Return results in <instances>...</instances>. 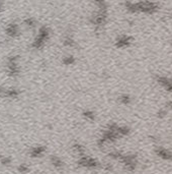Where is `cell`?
<instances>
[{
	"mask_svg": "<svg viewBox=\"0 0 172 174\" xmlns=\"http://www.w3.org/2000/svg\"><path fill=\"white\" fill-rule=\"evenodd\" d=\"M136 8H137V13L138 11H141V13H153L158 10L159 5L157 3L147 2V1L136 2Z\"/></svg>",
	"mask_w": 172,
	"mask_h": 174,
	"instance_id": "obj_1",
	"label": "cell"
},
{
	"mask_svg": "<svg viewBox=\"0 0 172 174\" xmlns=\"http://www.w3.org/2000/svg\"><path fill=\"white\" fill-rule=\"evenodd\" d=\"M78 165L81 166V167H84V168L94 169V168H97L98 166H99V162L95 159H93V158H91V157L84 155V156H81L79 158Z\"/></svg>",
	"mask_w": 172,
	"mask_h": 174,
	"instance_id": "obj_2",
	"label": "cell"
},
{
	"mask_svg": "<svg viewBox=\"0 0 172 174\" xmlns=\"http://www.w3.org/2000/svg\"><path fill=\"white\" fill-rule=\"evenodd\" d=\"M17 56H11L8 58V63H7V70L8 74L11 76H17L19 74V66L17 65Z\"/></svg>",
	"mask_w": 172,
	"mask_h": 174,
	"instance_id": "obj_3",
	"label": "cell"
},
{
	"mask_svg": "<svg viewBox=\"0 0 172 174\" xmlns=\"http://www.w3.org/2000/svg\"><path fill=\"white\" fill-rule=\"evenodd\" d=\"M155 153L158 157H160L163 160L171 161L172 160V152H170L169 150H167L165 148L162 147H157L155 149Z\"/></svg>",
	"mask_w": 172,
	"mask_h": 174,
	"instance_id": "obj_4",
	"label": "cell"
},
{
	"mask_svg": "<svg viewBox=\"0 0 172 174\" xmlns=\"http://www.w3.org/2000/svg\"><path fill=\"white\" fill-rule=\"evenodd\" d=\"M132 38L130 37V36H121V37H118V39L117 40L116 42V46L117 48H125V47H128L131 42H132Z\"/></svg>",
	"mask_w": 172,
	"mask_h": 174,
	"instance_id": "obj_5",
	"label": "cell"
},
{
	"mask_svg": "<svg viewBox=\"0 0 172 174\" xmlns=\"http://www.w3.org/2000/svg\"><path fill=\"white\" fill-rule=\"evenodd\" d=\"M157 82L160 84L163 88H165L167 91L172 92V79L166 78V76H158Z\"/></svg>",
	"mask_w": 172,
	"mask_h": 174,
	"instance_id": "obj_6",
	"label": "cell"
},
{
	"mask_svg": "<svg viewBox=\"0 0 172 174\" xmlns=\"http://www.w3.org/2000/svg\"><path fill=\"white\" fill-rule=\"evenodd\" d=\"M46 147L44 146H36V147H34L30 152V155L32 158H38V157H42L45 152H46Z\"/></svg>",
	"mask_w": 172,
	"mask_h": 174,
	"instance_id": "obj_7",
	"label": "cell"
},
{
	"mask_svg": "<svg viewBox=\"0 0 172 174\" xmlns=\"http://www.w3.org/2000/svg\"><path fill=\"white\" fill-rule=\"evenodd\" d=\"M18 33H19V29L16 23H10V25L7 26L6 34L8 36H10V37H16V36L18 35Z\"/></svg>",
	"mask_w": 172,
	"mask_h": 174,
	"instance_id": "obj_8",
	"label": "cell"
},
{
	"mask_svg": "<svg viewBox=\"0 0 172 174\" xmlns=\"http://www.w3.org/2000/svg\"><path fill=\"white\" fill-rule=\"evenodd\" d=\"M51 163L57 169L63 168V165H64L62 159H61V158H59V157H57V156H51Z\"/></svg>",
	"mask_w": 172,
	"mask_h": 174,
	"instance_id": "obj_9",
	"label": "cell"
},
{
	"mask_svg": "<svg viewBox=\"0 0 172 174\" xmlns=\"http://www.w3.org/2000/svg\"><path fill=\"white\" fill-rule=\"evenodd\" d=\"M38 36L42 39H44L45 41H47V40L49 39V37H50V31H49V29L47 27H42L39 31Z\"/></svg>",
	"mask_w": 172,
	"mask_h": 174,
	"instance_id": "obj_10",
	"label": "cell"
},
{
	"mask_svg": "<svg viewBox=\"0 0 172 174\" xmlns=\"http://www.w3.org/2000/svg\"><path fill=\"white\" fill-rule=\"evenodd\" d=\"M46 42L47 41H45L44 39H42V38L38 36V37L35 39V41L32 42L31 46L34 47V48H36V49H40V48H42L45 45V43H46Z\"/></svg>",
	"mask_w": 172,
	"mask_h": 174,
	"instance_id": "obj_11",
	"label": "cell"
},
{
	"mask_svg": "<svg viewBox=\"0 0 172 174\" xmlns=\"http://www.w3.org/2000/svg\"><path fill=\"white\" fill-rule=\"evenodd\" d=\"M19 96V91H17L16 89H6V98H17Z\"/></svg>",
	"mask_w": 172,
	"mask_h": 174,
	"instance_id": "obj_12",
	"label": "cell"
},
{
	"mask_svg": "<svg viewBox=\"0 0 172 174\" xmlns=\"http://www.w3.org/2000/svg\"><path fill=\"white\" fill-rule=\"evenodd\" d=\"M117 131L118 136H127V135H129L130 128L127 127V126H118Z\"/></svg>",
	"mask_w": 172,
	"mask_h": 174,
	"instance_id": "obj_13",
	"label": "cell"
},
{
	"mask_svg": "<svg viewBox=\"0 0 172 174\" xmlns=\"http://www.w3.org/2000/svg\"><path fill=\"white\" fill-rule=\"evenodd\" d=\"M73 150H74V151L78 154V155L81 157V156H84V148L82 147V146L81 145H79V144H75L74 146H73Z\"/></svg>",
	"mask_w": 172,
	"mask_h": 174,
	"instance_id": "obj_14",
	"label": "cell"
},
{
	"mask_svg": "<svg viewBox=\"0 0 172 174\" xmlns=\"http://www.w3.org/2000/svg\"><path fill=\"white\" fill-rule=\"evenodd\" d=\"M63 43H64V45L67 47H75L76 46V42L71 37H66L64 39Z\"/></svg>",
	"mask_w": 172,
	"mask_h": 174,
	"instance_id": "obj_15",
	"label": "cell"
},
{
	"mask_svg": "<svg viewBox=\"0 0 172 174\" xmlns=\"http://www.w3.org/2000/svg\"><path fill=\"white\" fill-rule=\"evenodd\" d=\"M83 116L85 117L86 119H88L90 121H92L95 119V114H94L93 111H90V110H86L83 112Z\"/></svg>",
	"mask_w": 172,
	"mask_h": 174,
	"instance_id": "obj_16",
	"label": "cell"
},
{
	"mask_svg": "<svg viewBox=\"0 0 172 174\" xmlns=\"http://www.w3.org/2000/svg\"><path fill=\"white\" fill-rule=\"evenodd\" d=\"M63 63L65 64V65H72L73 63H75V58L73 57L72 55L66 56V57L63 58Z\"/></svg>",
	"mask_w": 172,
	"mask_h": 174,
	"instance_id": "obj_17",
	"label": "cell"
},
{
	"mask_svg": "<svg viewBox=\"0 0 172 174\" xmlns=\"http://www.w3.org/2000/svg\"><path fill=\"white\" fill-rule=\"evenodd\" d=\"M120 102L122 104H124V105H127V104H129L131 102V98H130V96L129 95H122L120 97Z\"/></svg>",
	"mask_w": 172,
	"mask_h": 174,
	"instance_id": "obj_18",
	"label": "cell"
},
{
	"mask_svg": "<svg viewBox=\"0 0 172 174\" xmlns=\"http://www.w3.org/2000/svg\"><path fill=\"white\" fill-rule=\"evenodd\" d=\"M18 171L22 173H26L30 171V167H28L26 164H22L18 166Z\"/></svg>",
	"mask_w": 172,
	"mask_h": 174,
	"instance_id": "obj_19",
	"label": "cell"
},
{
	"mask_svg": "<svg viewBox=\"0 0 172 174\" xmlns=\"http://www.w3.org/2000/svg\"><path fill=\"white\" fill-rule=\"evenodd\" d=\"M24 23H26V25L28 26V27H35V26H36L35 19H34V18H30L24 19Z\"/></svg>",
	"mask_w": 172,
	"mask_h": 174,
	"instance_id": "obj_20",
	"label": "cell"
},
{
	"mask_svg": "<svg viewBox=\"0 0 172 174\" xmlns=\"http://www.w3.org/2000/svg\"><path fill=\"white\" fill-rule=\"evenodd\" d=\"M0 162H1L2 165H9L11 163V159L9 157H2Z\"/></svg>",
	"mask_w": 172,
	"mask_h": 174,
	"instance_id": "obj_21",
	"label": "cell"
},
{
	"mask_svg": "<svg viewBox=\"0 0 172 174\" xmlns=\"http://www.w3.org/2000/svg\"><path fill=\"white\" fill-rule=\"evenodd\" d=\"M5 94H6V89L0 87V97L1 98H5Z\"/></svg>",
	"mask_w": 172,
	"mask_h": 174,
	"instance_id": "obj_22",
	"label": "cell"
},
{
	"mask_svg": "<svg viewBox=\"0 0 172 174\" xmlns=\"http://www.w3.org/2000/svg\"><path fill=\"white\" fill-rule=\"evenodd\" d=\"M166 113L167 112H166L165 109H161V110L158 112V117H164L166 115Z\"/></svg>",
	"mask_w": 172,
	"mask_h": 174,
	"instance_id": "obj_23",
	"label": "cell"
},
{
	"mask_svg": "<svg viewBox=\"0 0 172 174\" xmlns=\"http://www.w3.org/2000/svg\"><path fill=\"white\" fill-rule=\"evenodd\" d=\"M171 44H172V41H171Z\"/></svg>",
	"mask_w": 172,
	"mask_h": 174,
	"instance_id": "obj_24",
	"label": "cell"
}]
</instances>
